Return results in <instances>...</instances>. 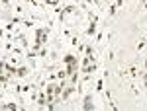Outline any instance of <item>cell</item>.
I'll use <instances>...</instances> for the list:
<instances>
[{
	"instance_id": "6da1fadb",
	"label": "cell",
	"mask_w": 147,
	"mask_h": 111,
	"mask_svg": "<svg viewBox=\"0 0 147 111\" xmlns=\"http://www.w3.org/2000/svg\"><path fill=\"white\" fill-rule=\"evenodd\" d=\"M65 64H67V74H75V72H79V58L73 55H67L65 58Z\"/></svg>"
},
{
	"instance_id": "7a4b0ae2",
	"label": "cell",
	"mask_w": 147,
	"mask_h": 111,
	"mask_svg": "<svg viewBox=\"0 0 147 111\" xmlns=\"http://www.w3.org/2000/svg\"><path fill=\"white\" fill-rule=\"evenodd\" d=\"M57 12L65 16V14H73V12H79V8H77V6H67V8H59Z\"/></svg>"
},
{
	"instance_id": "3957f363",
	"label": "cell",
	"mask_w": 147,
	"mask_h": 111,
	"mask_svg": "<svg viewBox=\"0 0 147 111\" xmlns=\"http://www.w3.org/2000/svg\"><path fill=\"white\" fill-rule=\"evenodd\" d=\"M26 74H28V68H26V66H22V68H16V76H18V78H24Z\"/></svg>"
},
{
	"instance_id": "277c9868",
	"label": "cell",
	"mask_w": 147,
	"mask_h": 111,
	"mask_svg": "<svg viewBox=\"0 0 147 111\" xmlns=\"http://www.w3.org/2000/svg\"><path fill=\"white\" fill-rule=\"evenodd\" d=\"M84 109H92V100H90V96H86V100H84Z\"/></svg>"
},
{
	"instance_id": "5b68a950",
	"label": "cell",
	"mask_w": 147,
	"mask_h": 111,
	"mask_svg": "<svg viewBox=\"0 0 147 111\" xmlns=\"http://www.w3.org/2000/svg\"><path fill=\"white\" fill-rule=\"evenodd\" d=\"M0 109H18L16 103H6V105H0Z\"/></svg>"
},
{
	"instance_id": "8992f818",
	"label": "cell",
	"mask_w": 147,
	"mask_h": 111,
	"mask_svg": "<svg viewBox=\"0 0 147 111\" xmlns=\"http://www.w3.org/2000/svg\"><path fill=\"white\" fill-rule=\"evenodd\" d=\"M67 76H69V74H67V72H65V70H61V72L57 74V78H61L63 82H65V78H67Z\"/></svg>"
},
{
	"instance_id": "52a82bcc",
	"label": "cell",
	"mask_w": 147,
	"mask_h": 111,
	"mask_svg": "<svg viewBox=\"0 0 147 111\" xmlns=\"http://www.w3.org/2000/svg\"><path fill=\"white\" fill-rule=\"evenodd\" d=\"M102 90V80H98V84H96V92H100Z\"/></svg>"
},
{
	"instance_id": "ba28073f",
	"label": "cell",
	"mask_w": 147,
	"mask_h": 111,
	"mask_svg": "<svg viewBox=\"0 0 147 111\" xmlns=\"http://www.w3.org/2000/svg\"><path fill=\"white\" fill-rule=\"evenodd\" d=\"M86 2H88V4H94V2H98V0H86Z\"/></svg>"
},
{
	"instance_id": "9c48e42d",
	"label": "cell",
	"mask_w": 147,
	"mask_h": 111,
	"mask_svg": "<svg viewBox=\"0 0 147 111\" xmlns=\"http://www.w3.org/2000/svg\"><path fill=\"white\" fill-rule=\"evenodd\" d=\"M0 98H2V94H0Z\"/></svg>"
}]
</instances>
